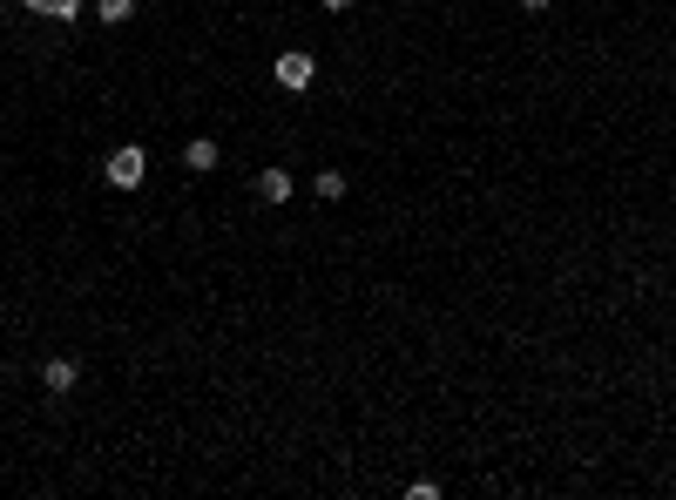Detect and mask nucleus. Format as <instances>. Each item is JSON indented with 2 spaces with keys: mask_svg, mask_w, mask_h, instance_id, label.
<instances>
[{
  "mask_svg": "<svg viewBox=\"0 0 676 500\" xmlns=\"http://www.w3.org/2000/svg\"><path fill=\"white\" fill-rule=\"evenodd\" d=\"M142 176H149V149H142V142H122V149H109L102 183H115V190H142Z\"/></svg>",
  "mask_w": 676,
  "mask_h": 500,
  "instance_id": "nucleus-1",
  "label": "nucleus"
},
{
  "mask_svg": "<svg viewBox=\"0 0 676 500\" xmlns=\"http://www.w3.org/2000/svg\"><path fill=\"white\" fill-rule=\"evenodd\" d=\"M271 75H278V88H284V95H305V88L318 82V61H311L305 48H284V55L271 61Z\"/></svg>",
  "mask_w": 676,
  "mask_h": 500,
  "instance_id": "nucleus-2",
  "label": "nucleus"
},
{
  "mask_svg": "<svg viewBox=\"0 0 676 500\" xmlns=\"http://www.w3.org/2000/svg\"><path fill=\"white\" fill-rule=\"evenodd\" d=\"M41 386H48V392H75V386H82V365H75V359H48V365H41Z\"/></svg>",
  "mask_w": 676,
  "mask_h": 500,
  "instance_id": "nucleus-3",
  "label": "nucleus"
},
{
  "mask_svg": "<svg viewBox=\"0 0 676 500\" xmlns=\"http://www.w3.org/2000/svg\"><path fill=\"white\" fill-rule=\"evenodd\" d=\"M291 190H298V183H291L284 169H257V203H291Z\"/></svg>",
  "mask_w": 676,
  "mask_h": 500,
  "instance_id": "nucleus-4",
  "label": "nucleus"
},
{
  "mask_svg": "<svg viewBox=\"0 0 676 500\" xmlns=\"http://www.w3.org/2000/svg\"><path fill=\"white\" fill-rule=\"evenodd\" d=\"M217 163H224V149H217V142H210V136H197V142H190V149H183V169H197V176H210V169H217Z\"/></svg>",
  "mask_w": 676,
  "mask_h": 500,
  "instance_id": "nucleus-5",
  "label": "nucleus"
},
{
  "mask_svg": "<svg viewBox=\"0 0 676 500\" xmlns=\"http://www.w3.org/2000/svg\"><path fill=\"white\" fill-rule=\"evenodd\" d=\"M28 14H41V21H75L82 14V0H21Z\"/></svg>",
  "mask_w": 676,
  "mask_h": 500,
  "instance_id": "nucleus-6",
  "label": "nucleus"
},
{
  "mask_svg": "<svg viewBox=\"0 0 676 500\" xmlns=\"http://www.w3.org/2000/svg\"><path fill=\"white\" fill-rule=\"evenodd\" d=\"M95 14H102L109 28H122V21H136V0H95Z\"/></svg>",
  "mask_w": 676,
  "mask_h": 500,
  "instance_id": "nucleus-7",
  "label": "nucleus"
},
{
  "mask_svg": "<svg viewBox=\"0 0 676 500\" xmlns=\"http://www.w3.org/2000/svg\"><path fill=\"white\" fill-rule=\"evenodd\" d=\"M311 190L325 196V203H338V196H345V176H338V169H318V176H311Z\"/></svg>",
  "mask_w": 676,
  "mask_h": 500,
  "instance_id": "nucleus-8",
  "label": "nucleus"
},
{
  "mask_svg": "<svg viewBox=\"0 0 676 500\" xmlns=\"http://www.w3.org/2000/svg\"><path fill=\"white\" fill-rule=\"evenodd\" d=\"M521 7H528V14H541V7H548V0H521Z\"/></svg>",
  "mask_w": 676,
  "mask_h": 500,
  "instance_id": "nucleus-9",
  "label": "nucleus"
},
{
  "mask_svg": "<svg viewBox=\"0 0 676 500\" xmlns=\"http://www.w3.org/2000/svg\"><path fill=\"white\" fill-rule=\"evenodd\" d=\"M325 7H332V14H345V7H352V0H325Z\"/></svg>",
  "mask_w": 676,
  "mask_h": 500,
  "instance_id": "nucleus-10",
  "label": "nucleus"
}]
</instances>
